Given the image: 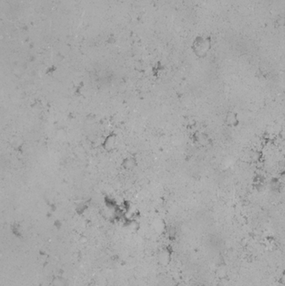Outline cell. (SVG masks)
Instances as JSON below:
<instances>
[{
    "mask_svg": "<svg viewBox=\"0 0 285 286\" xmlns=\"http://www.w3.org/2000/svg\"><path fill=\"white\" fill-rule=\"evenodd\" d=\"M280 280H281V283L283 284H285V273L283 274L281 278H280Z\"/></svg>",
    "mask_w": 285,
    "mask_h": 286,
    "instance_id": "cell-1",
    "label": "cell"
}]
</instances>
